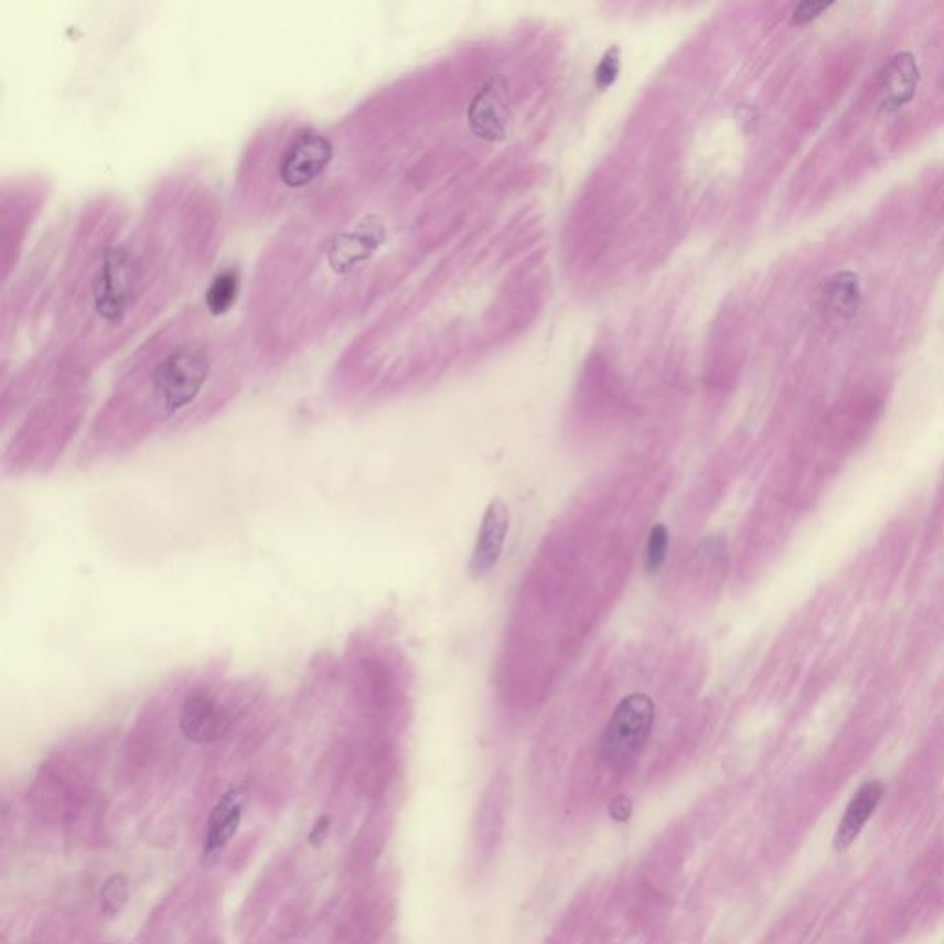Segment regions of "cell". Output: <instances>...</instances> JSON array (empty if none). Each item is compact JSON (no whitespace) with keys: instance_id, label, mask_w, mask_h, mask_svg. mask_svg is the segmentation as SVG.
I'll return each mask as SVG.
<instances>
[{"instance_id":"cell-11","label":"cell","mask_w":944,"mask_h":944,"mask_svg":"<svg viewBox=\"0 0 944 944\" xmlns=\"http://www.w3.org/2000/svg\"><path fill=\"white\" fill-rule=\"evenodd\" d=\"M669 534L668 528L664 524H653L647 535L646 551H644V572L647 576H655L661 570L666 554H668Z\"/></svg>"},{"instance_id":"cell-12","label":"cell","mask_w":944,"mask_h":944,"mask_svg":"<svg viewBox=\"0 0 944 944\" xmlns=\"http://www.w3.org/2000/svg\"><path fill=\"white\" fill-rule=\"evenodd\" d=\"M128 893L130 889L125 875H112L111 878H107L100 891L101 911L109 916L117 915L128 902Z\"/></svg>"},{"instance_id":"cell-7","label":"cell","mask_w":944,"mask_h":944,"mask_svg":"<svg viewBox=\"0 0 944 944\" xmlns=\"http://www.w3.org/2000/svg\"><path fill=\"white\" fill-rule=\"evenodd\" d=\"M246 797L240 790H230L219 798L208 817L205 844H203V856L213 858L219 850L225 849L230 839L238 833V826L243 820Z\"/></svg>"},{"instance_id":"cell-14","label":"cell","mask_w":944,"mask_h":944,"mask_svg":"<svg viewBox=\"0 0 944 944\" xmlns=\"http://www.w3.org/2000/svg\"><path fill=\"white\" fill-rule=\"evenodd\" d=\"M830 4H826V2H803V4H798L797 10L793 13V21L797 24L809 23L812 19L817 18L820 13L828 10Z\"/></svg>"},{"instance_id":"cell-2","label":"cell","mask_w":944,"mask_h":944,"mask_svg":"<svg viewBox=\"0 0 944 944\" xmlns=\"http://www.w3.org/2000/svg\"><path fill=\"white\" fill-rule=\"evenodd\" d=\"M158 254L155 230L148 225L122 235L118 230L96 249L74 290V309L89 326V336L117 337L115 332L144 310L161 268Z\"/></svg>"},{"instance_id":"cell-1","label":"cell","mask_w":944,"mask_h":944,"mask_svg":"<svg viewBox=\"0 0 944 944\" xmlns=\"http://www.w3.org/2000/svg\"><path fill=\"white\" fill-rule=\"evenodd\" d=\"M216 343L202 326L175 325L131 367L107 405L101 430L122 439L144 438L153 428L185 416L213 383Z\"/></svg>"},{"instance_id":"cell-4","label":"cell","mask_w":944,"mask_h":944,"mask_svg":"<svg viewBox=\"0 0 944 944\" xmlns=\"http://www.w3.org/2000/svg\"><path fill=\"white\" fill-rule=\"evenodd\" d=\"M655 705L641 691L630 694L614 710L600 742V754L614 770H625L641 757L652 737Z\"/></svg>"},{"instance_id":"cell-10","label":"cell","mask_w":944,"mask_h":944,"mask_svg":"<svg viewBox=\"0 0 944 944\" xmlns=\"http://www.w3.org/2000/svg\"><path fill=\"white\" fill-rule=\"evenodd\" d=\"M236 293H238V276L235 271H222L207 290L205 298V307L208 314L222 315L235 304Z\"/></svg>"},{"instance_id":"cell-8","label":"cell","mask_w":944,"mask_h":944,"mask_svg":"<svg viewBox=\"0 0 944 944\" xmlns=\"http://www.w3.org/2000/svg\"><path fill=\"white\" fill-rule=\"evenodd\" d=\"M883 792L886 787L880 781H867L866 784H861L855 797L850 798L844 819L839 820L838 833L834 836V849L847 850L855 844L861 830L866 828L867 820L871 819V815L882 801Z\"/></svg>"},{"instance_id":"cell-6","label":"cell","mask_w":944,"mask_h":944,"mask_svg":"<svg viewBox=\"0 0 944 944\" xmlns=\"http://www.w3.org/2000/svg\"><path fill=\"white\" fill-rule=\"evenodd\" d=\"M509 523H512L509 507L501 496H495L485 509L476 545L472 548L471 561H469V573L472 579L485 578L496 567L506 545Z\"/></svg>"},{"instance_id":"cell-15","label":"cell","mask_w":944,"mask_h":944,"mask_svg":"<svg viewBox=\"0 0 944 944\" xmlns=\"http://www.w3.org/2000/svg\"><path fill=\"white\" fill-rule=\"evenodd\" d=\"M631 812H633V804H631L630 798H614L611 806H609V814H611V817H613L616 823H625V820L630 819Z\"/></svg>"},{"instance_id":"cell-13","label":"cell","mask_w":944,"mask_h":944,"mask_svg":"<svg viewBox=\"0 0 944 944\" xmlns=\"http://www.w3.org/2000/svg\"><path fill=\"white\" fill-rule=\"evenodd\" d=\"M619 73V57L613 56V51H609L608 56L603 57L602 65L597 71V82L602 87L613 84L614 76Z\"/></svg>"},{"instance_id":"cell-3","label":"cell","mask_w":944,"mask_h":944,"mask_svg":"<svg viewBox=\"0 0 944 944\" xmlns=\"http://www.w3.org/2000/svg\"><path fill=\"white\" fill-rule=\"evenodd\" d=\"M266 158V175L276 183L277 194H293L309 189L325 174L334 158L329 137L310 128H298L271 142Z\"/></svg>"},{"instance_id":"cell-5","label":"cell","mask_w":944,"mask_h":944,"mask_svg":"<svg viewBox=\"0 0 944 944\" xmlns=\"http://www.w3.org/2000/svg\"><path fill=\"white\" fill-rule=\"evenodd\" d=\"M229 697L219 696L211 686H196L181 699L178 727L192 743H214L227 737L235 723Z\"/></svg>"},{"instance_id":"cell-9","label":"cell","mask_w":944,"mask_h":944,"mask_svg":"<svg viewBox=\"0 0 944 944\" xmlns=\"http://www.w3.org/2000/svg\"><path fill=\"white\" fill-rule=\"evenodd\" d=\"M858 299H860L858 279L850 273H839L823 288L820 312L826 315V320H849L858 309Z\"/></svg>"}]
</instances>
